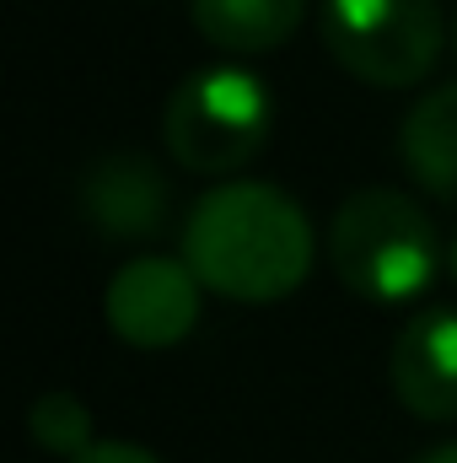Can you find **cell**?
<instances>
[{
    "label": "cell",
    "instance_id": "obj_5",
    "mask_svg": "<svg viewBox=\"0 0 457 463\" xmlns=\"http://www.w3.org/2000/svg\"><path fill=\"white\" fill-rule=\"evenodd\" d=\"M200 302H205V280L189 269V259L140 253L114 269L103 291V318L114 340H124L129 350H173L194 335Z\"/></svg>",
    "mask_w": 457,
    "mask_h": 463
},
{
    "label": "cell",
    "instance_id": "obj_7",
    "mask_svg": "<svg viewBox=\"0 0 457 463\" xmlns=\"http://www.w3.org/2000/svg\"><path fill=\"white\" fill-rule=\"evenodd\" d=\"M167 173L140 151H108L81 173V216L103 237H156L167 227Z\"/></svg>",
    "mask_w": 457,
    "mask_h": 463
},
{
    "label": "cell",
    "instance_id": "obj_12",
    "mask_svg": "<svg viewBox=\"0 0 457 463\" xmlns=\"http://www.w3.org/2000/svg\"><path fill=\"white\" fill-rule=\"evenodd\" d=\"M415 463H457V442H442V448H431V453H420Z\"/></svg>",
    "mask_w": 457,
    "mask_h": 463
},
{
    "label": "cell",
    "instance_id": "obj_10",
    "mask_svg": "<svg viewBox=\"0 0 457 463\" xmlns=\"http://www.w3.org/2000/svg\"><path fill=\"white\" fill-rule=\"evenodd\" d=\"M27 437H33V448H43V453L76 458V453L92 448V404L76 399L70 388H49V393H38L33 410H27Z\"/></svg>",
    "mask_w": 457,
    "mask_h": 463
},
{
    "label": "cell",
    "instance_id": "obj_13",
    "mask_svg": "<svg viewBox=\"0 0 457 463\" xmlns=\"http://www.w3.org/2000/svg\"><path fill=\"white\" fill-rule=\"evenodd\" d=\"M447 275H452V286H457V237L447 242Z\"/></svg>",
    "mask_w": 457,
    "mask_h": 463
},
{
    "label": "cell",
    "instance_id": "obj_8",
    "mask_svg": "<svg viewBox=\"0 0 457 463\" xmlns=\"http://www.w3.org/2000/svg\"><path fill=\"white\" fill-rule=\"evenodd\" d=\"M398 156L409 167V178L442 200L457 205V81L431 87L398 124Z\"/></svg>",
    "mask_w": 457,
    "mask_h": 463
},
{
    "label": "cell",
    "instance_id": "obj_6",
    "mask_svg": "<svg viewBox=\"0 0 457 463\" xmlns=\"http://www.w3.org/2000/svg\"><path fill=\"white\" fill-rule=\"evenodd\" d=\"M387 383L398 393V404L415 420L431 426H452L457 420V307L436 302L420 307L398 340L387 350Z\"/></svg>",
    "mask_w": 457,
    "mask_h": 463
},
{
    "label": "cell",
    "instance_id": "obj_14",
    "mask_svg": "<svg viewBox=\"0 0 457 463\" xmlns=\"http://www.w3.org/2000/svg\"><path fill=\"white\" fill-rule=\"evenodd\" d=\"M452 54H457V16H452Z\"/></svg>",
    "mask_w": 457,
    "mask_h": 463
},
{
    "label": "cell",
    "instance_id": "obj_4",
    "mask_svg": "<svg viewBox=\"0 0 457 463\" xmlns=\"http://www.w3.org/2000/svg\"><path fill=\"white\" fill-rule=\"evenodd\" d=\"M447 38L436 0H323V49L344 76L382 92L420 87Z\"/></svg>",
    "mask_w": 457,
    "mask_h": 463
},
{
    "label": "cell",
    "instance_id": "obj_1",
    "mask_svg": "<svg viewBox=\"0 0 457 463\" xmlns=\"http://www.w3.org/2000/svg\"><path fill=\"white\" fill-rule=\"evenodd\" d=\"M183 259L205 291L237 307H275L312 275L318 237L280 184L227 178L183 216Z\"/></svg>",
    "mask_w": 457,
    "mask_h": 463
},
{
    "label": "cell",
    "instance_id": "obj_3",
    "mask_svg": "<svg viewBox=\"0 0 457 463\" xmlns=\"http://www.w3.org/2000/svg\"><path fill=\"white\" fill-rule=\"evenodd\" d=\"M269 124H275V98L253 71L205 65L173 87L162 109V140L183 173L231 178L269 146Z\"/></svg>",
    "mask_w": 457,
    "mask_h": 463
},
{
    "label": "cell",
    "instance_id": "obj_2",
    "mask_svg": "<svg viewBox=\"0 0 457 463\" xmlns=\"http://www.w3.org/2000/svg\"><path fill=\"white\" fill-rule=\"evenodd\" d=\"M329 264L350 297L371 307H404L436 286L447 248L415 194L371 184L340 200L329 222Z\"/></svg>",
    "mask_w": 457,
    "mask_h": 463
},
{
    "label": "cell",
    "instance_id": "obj_11",
    "mask_svg": "<svg viewBox=\"0 0 457 463\" xmlns=\"http://www.w3.org/2000/svg\"><path fill=\"white\" fill-rule=\"evenodd\" d=\"M70 463H162L151 448H140V442H92L87 453H76Z\"/></svg>",
    "mask_w": 457,
    "mask_h": 463
},
{
    "label": "cell",
    "instance_id": "obj_9",
    "mask_svg": "<svg viewBox=\"0 0 457 463\" xmlns=\"http://www.w3.org/2000/svg\"><path fill=\"white\" fill-rule=\"evenodd\" d=\"M307 16V0H194V27L221 54H269Z\"/></svg>",
    "mask_w": 457,
    "mask_h": 463
}]
</instances>
